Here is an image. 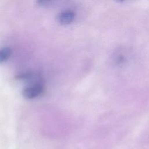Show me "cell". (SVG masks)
Masks as SVG:
<instances>
[{
    "instance_id": "cell-1",
    "label": "cell",
    "mask_w": 149,
    "mask_h": 149,
    "mask_svg": "<svg viewBox=\"0 0 149 149\" xmlns=\"http://www.w3.org/2000/svg\"><path fill=\"white\" fill-rule=\"evenodd\" d=\"M44 88V84L41 81L30 84L23 89L22 94L26 98L33 99L38 97L43 92Z\"/></svg>"
},
{
    "instance_id": "cell-2",
    "label": "cell",
    "mask_w": 149,
    "mask_h": 149,
    "mask_svg": "<svg viewBox=\"0 0 149 149\" xmlns=\"http://www.w3.org/2000/svg\"><path fill=\"white\" fill-rule=\"evenodd\" d=\"M75 17L74 11L68 9L61 12L58 16V22L63 25H67L71 23Z\"/></svg>"
},
{
    "instance_id": "cell-3",
    "label": "cell",
    "mask_w": 149,
    "mask_h": 149,
    "mask_svg": "<svg viewBox=\"0 0 149 149\" xmlns=\"http://www.w3.org/2000/svg\"><path fill=\"white\" fill-rule=\"evenodd\" d=\"M12 50L9 47H3L0 49V63L7 61L10 56Z\"/></svg>"
},
{
    "instance_id": "cell-4",
    "label": "cell",
    "mask_w": 149,
    "mask_h": 149,
    "mask_svg": "<svg viewBox=\"0 0 149 149\" xmlns=\"http://www.w3.org/2000/svg\"><path fill=\"white\" fill-rule=\"evenodd\" d=\"M38 2L41 5H48L51 4L52 2V1H45V0L44 1V0H42V1H39Z\"/></svg>"
}]
</instances>
